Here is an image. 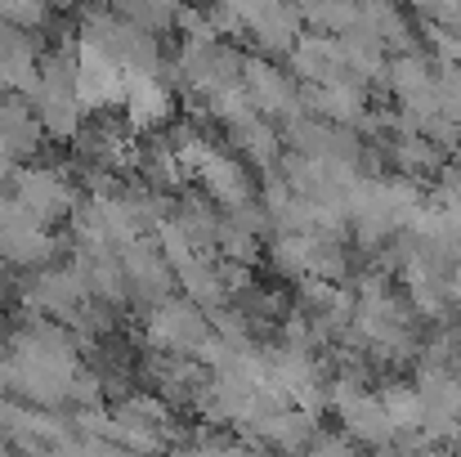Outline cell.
I'll list each match as a JSON object with an SVG mask.
<instances>
[{
  "label": "cell",
  "mask_w": 461,
  "mask_h": 457,
  "mask_svg": "<svg viewBox=\"0 0 461 457\" xmlns=\"http://www.w3.org/2000/svg\"><path fill=\"white\" fill-rule=\"evenodd\" d=\"M233 135H238L242 152H251V157H256V161H265V166L278 157V131H274V126H265L260 117H256V122H247V126H238Z\"/></svg>",
  "instance_id": "10"
},
{
  "label": "cell",
  "mask_w": 461,
  "mask_h": 457,
  "mask_svg": "<svg viewBox=\"0 0 461 457\" xmlns=\"http://www.w3.org/2000/svg\"><path fill=\"white\" fill-rule=\"evenodd\" d=\"M197 175H202V184H206V193H211L215 202H224V206H247V202H251L247 170H242L233 157H224L220 149H211L202 157Z\"/></svg>",
  "instance_id": "4"
},
{
  "label": "cell",
  "mask_w": 461,
  "mask_h": 457,
  "mask_svg": "<svg viewBox=\"0 0 461 457\" xmlns=\"http://www.w3.org/2000/svg\"><path fill=\"white\" fill-rule=\"evenodd\" d=\"M242 77H247L242 86H247V95H251L256 108H265V113H292V108H296V90H292V81H287L274 63L247 59Z\"/></svg>",
  "instance_id": "5"
},
{
  "label": "cell",
  "mask_w": 461,
  "mask_h": 457,
  "mask_svg": "<svg viewBox=\"0 0 461 457\" xmlns=\"http://www.w3.org/2000/svg\"><path fill=\"white\" fill-rule=\"evenodd\" d=\"M394 157H399V166H403L408 175H430V170L444 166V149L430 144V140H417V135H412V140H399Z\"/></svg>",
  "instance_id": "9"
},
{
  "label": "cell",
  "mask_w": 461,
  "mask_h": 457,
  "mask_svg": "<svg viewBox=\"0 0 461 457\" xmlns=\"http://www.w3.org/2000/svg\"><path fill=\"white\" fill-rule=\"evenodd\" d=\"M153 341H161V345H170V350H202L206 345V323H202V309L188 301H170L161 305L153 314Z\"/></svg>",
  "instance_id": "1"
},
{
  "label": "cell",
  "mask_w": 461,
  "mask_h": 457,
  "mask_svg": "<svg viewBox=\"0 0 461 457\" xmlns=\"http://www.w3.org/2000/svg\"><path fill=\"white\" fill-rule=\"evenodd\" d=\"M131 77V72H126ZM126 122L135 131H149V126H166L170 122V90L157 81V77H131L126 81Z\"/></svg>",
  "instance_id": "3"
},
{
  "label": "cell",
  "mask_w": 461,
  "mask_h": 457,
  "mask_svg": "<svg viewBox=\"0 0 461 457\" xmlns=\"http://www.w3.org/2000/svg\"><path fill=\"white\" fill-rule=\"evenodd\" d=\"M313 99V108L322 113V117H331V122H358L363 117V86L358 81H336V86H322V90H313L309 95Z\"/></svg>",
  "instance_id": "7"
},
{
  "label": "cell",
  "mask_w": 461,
  "mask_h": 457,
  "mask_svg": "<svg viewBox=\"0 0 461 457\" xmlns=\"http://www.w3.org/2000/svg\"><path fill=\"white\" fill-rule=\"evenodd\" d=\"M260 440H269V444L283 449V453H301V449H309L318 435H313V417H309V413H301V408H283V413H274V417L260 422Z\"/></svg>",
  "instance_id": "6"
},
{
  "label": "cell",
  "mask_w": 461,
  "mask_h": 457,
  "mask_svg": "<svg viewBox=\"0 0 461 457\" xmlns=\"http://www.w3.org/2000/svg\"><path fill=\"white\" fill-rule=\"evenodd\" d=\"M448 301H453V305L461 309V270L453 274V279H448Z\"/></svg>",
  "instance_id": "11"
},
{
  "label": "cell",
  "mask_w": 461,
  "mask_h": 457,
  "mask_svg": "<svg viewBox=\"0 0 461 457\" xmlns=\"http://www.w3.org/2000/svg\"><path fill=\"white\" fill-rule=\"evenodd\" d=\"M381 408L390 413V422H394L399 431L426 426V404H421L417 386H385V390H381Z\"/></svg>",
  "instance_id": "8"
},
{
  "label": "cell",
  "mask_w": 461,
  "mask_h": 457,
  "mask_svg": "<svg viewBox=\"0 0 461 457\" xmlns=\"http://www.w3.org/2000/svg\"><path fill=\"white\" fill-rule=\"evenodd\" d=\"M292 63L301 68V77H309L318 90L345 81V77H340V72H345V50H340V41H331L327 32L301 36L296 50H292Z\"/></svg>",
  "instance_id": "2"
}]
</instances>
